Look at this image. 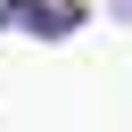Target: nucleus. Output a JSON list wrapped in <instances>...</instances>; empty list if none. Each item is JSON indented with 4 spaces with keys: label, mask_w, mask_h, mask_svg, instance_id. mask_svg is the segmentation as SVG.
Listing matches in <instances>:
<instances>
[{
    "label": "nucleus",
    "mask_w": 132,
    "mask_h": 132,
    "mask_svg": "<svg viewBox=\"0 0 132 132\" xmlns=\"http://www.w3.org/2000/svg\"><path fill=\"white\" fill-rule=\"evenodd\" d=\"M82 25V0H0V33H41V41H58V33H74Z\"/></svg>",
    "instance_id": "nucleus-1"
}]
</instances>
